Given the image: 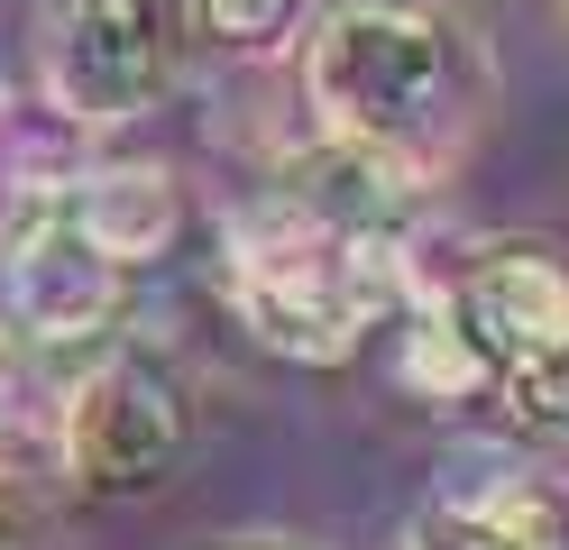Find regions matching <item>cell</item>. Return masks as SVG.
<instances>
[{
  "instance_id": "1",
  "label": "cell",
  "mask_w": 569,
  "mask_h": 550,
  "mask_svg": "<svg viewBox=\"0 0 569 550\" xmlns=\"http://www.w3.org/2000/svg\"><path fill=\"white\" fill-rule=\"evenodd\" d=\"M303 92L331 138L413 157L459 110V37H450V19L413 10V0H349V10L312 28Z\"/></svg>"
},
{
  "instance_id": "2",
  "label": "cell",
  "mask_w": 569,
  "mask_h": 550,
  "mask_svg": "<svg viewBox=\"0 0 569 550\" xmlns=\"http://www.w3.org/2000/svg\"><path fill=\"white\" fill-rule=\"evenodd\" d=\"M38 73L92 129L157 110V92L174 83V0H47Z\"/></svg>"
},
{
  "instance_id": "3",
  "label": "cell",
  "mask_w": 569,
  "mask_h": 550,
  "mask_svg": "<svg viewBox=\"0 0 569 550\" xmlns=\"http://www.w3.org/2000/svg\"><path fill=\"white\" fill-rule=\"evenodd\" d=\"M56 440H64V477H74V487L148 496V487L174 477V459H184V386H174L157 358L120 349L64 394Z\"/></svg>"
},
{
  "instance_id": "4",
  "label": "cell",
  "mask_w": 569,
  "mask_h": 550,
  "mask_svg": "<svg viewBox=\"0 0 569 550\" xmlns=\"http://www.w3.org/2000/svg\"><path fill=\"white\" fill-rule=\"evenodd\" d=\"M120 257L83 239L74 211H38L28 230L0 257V303H10L19 340H47V349H74V340H101L120 321Z\"/></svg>"
},
{
  "instance_id": "5",
  "label": "cell",
  "mask_w": 569,
  "mask_h": 550,
  "mask_svg": "<svg viewBox=\"0 0 569 550\" xmlns=\"http://www.w3.org/2000/svg\"><path fill=\"white\" fill-rule=\"evenodd\" d=\"M441 303L469 321V340L496 358V377L569 330V257L560 248H532V239H506V248H478L469 267L450 276Z\"/></svg>"
},
{
  "instance_id": "6",
  "label": "cell",
  "mask_w": 569,
  "mask_h": 550,
  "mask_svg": "<svg viewBox=\"0 0 569 550\" xmlns=\"http://www.w3.org/2000/svg\"><path fill=\"white\" fill-rule=\"evenodd\" d=\"M92 174V120L64 110L47 83H0V183L28 202H74Z\"/></svg>"
},
{
  "instance_id": "7",
  "label": "cell",
  "mask_w": 569,
  "mask_h": 550,
  "mask_svg": "<svg viewBox=\"0 0 569 550\" xmlns=\"http://www.w3.org/2000/svg\"><path fill=\"white\" fill-rule=\"evenodd\" d=\"M74 220L92 248H111L120 267H148V257L174 248V230H184V193H174L166 166H92L74 183Z\"/></svg>"
},
{
  "instance_id": "8",
  "label": "cell",
  "mask_w": 569,
  "mask_h": 550,
  "mask_svg": "<svg viewBox=\"0 0 569 550\" xmlns=\"http://www.w3.org/2000/svg\"><path fill=\"white\" fill-rule=\"evenodd\" d=\"M487 377H496V358L469 340V321H459L441 293H422L413 321H405V386L432 394V403H459V394H478Z\"/></svg>"
},
{
  "instance_id": "9",
  "label": "cell",
  "mask_w": 569,
  "mask_h": 550,
  "mask_svg": "<svg viewBox=\"0 0 569 550\" xmlns=\"http://www.w3.org/2000/svg\"><path fill=\"white\" fill-rule=\"evenodd\" d=\"M496 386H506V403H515L532 431L569 440V330H560V340H542V349H523Z\"/></svg>"
},
{
  "instance_id": "10",
  "label": "cell",
  "mask_w": 569,
  "mask_h": 550,
  "mask_svg": "<svg viewBox=\"0 0 569 550\" xmlns=\"http://www.w3.org/2000/svg\"><path fill=\"white\" fill-rule=\"evenodd\" d=\"M506 550H569V487H506L487 496Z\"/></svg>"
},
{
  "instance_id": "11",
  "label": "cell",
  "mask_w": 569,
  "mask_h": 550,
  "mask_svg": "<svg viewBox=\"0 0 569 550\" xmlns=\"http://www.w3.org/2000/svg\"><path fill=\"white\" fill-rule=\"evenodd\" d=\"M202 37H221V47H276L284 28L303 19V0H193Z\"/></svg>"
},
{
  "instance_id": "12",
  "label": "cell",
  "mask_w": 569,
  "mask_h": 550,
  "mask_svg": "<svg viewBox=\"0 0 569 550\" xmlns=\"http://www.w3.org/2000/svg\"><path fill=\"white\" fill-rule=\"evenodd\" d=\"M405 550H506V532H496L487 504H441V513H422V523H413Z\"/></svg>"
},
{
  "instance_id": "13",
  "label": "cell",
  "mask_w": 569,
  "mask_h": 550,
  "mask_svg": "<svg viewBox=\"0 0 569 550\" xmlns=\"http://www.w3.org/2000/svg\"><path fill=\"white\" fill-rule=\"evenodd\" d=\"M202 550H303V541H276V532H230V541H202Z\"/></svg>"
},
{
  "instance_id": "14",
  "label": "cell",
  "mask_w": 569,
  "mask_h": 550,
  "mask_svg": "<svg viewBox=\"0 0 569 550\" xmlns=\"http://www.w3.org/2000/svg\"><path fill=\"white\" fill-rule=\"evenodd\" d=\"M0 550H19V523H10V513H0Z\"/></svg>"
}]
</instances>
